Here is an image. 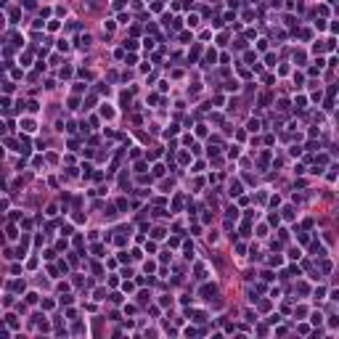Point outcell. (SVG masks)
Segmentation results:
<instances>
[{
	"label": "cell",
	"mask_w": 339,
	"mask_h": 339,
	"mask_svg": "<svg viewBox=\"0 0 339 339\" xmlns=\"http://www.w3.org/2000/svg\"><path fill=\"white\" fill-rule=\"evenodd\" d=\"M321 270H323V273H331V262H329V260H326V262H321Z\"/></svg>",
	"instance_id": "cell-31"
},
{
	"label": "cell",
	"mask_w": 339,
	"mask_h": 339,
	"mask_svg": "<svg viewBox=\"0 0 339 339\" xmlns=\"http://www.w3.org/2000/svg\"><path fill=\"white\" fill-rule=\"evenodd\" d=\"M101 117H103V119H114V109L109 106V103H103V106H101Z\"/></svg>",
	"instance_id": "cell-2"
},
{
	"label": "cell",
	"mask_w": 339,
	"mask_h": 339,
	"mask_svg": "<svg viewBox=\"0 0 339 339\" xmlns=\"http://www.w3.org/2000/svg\"><path fill=\"white\" fill-rule=\"evenodd\" d=\"M8 326H11V329H16V326H19V321H16V315H8Z\"/></svg>",
	"instance_id": "cell-33"
},
{
	"label": "cell",
	"mask_w": 339,
	"mask_h": 339,
	"mask_svg": "<svg viewBox=\"0 0 339 339\" xmlns=\"http://www.w3.org/2000/svg\"><path fill=\"white\" fill-rule=\"evenodd\" d=\"M154 268H156V262H146V265H143V270H146V273H151Z\"/></svg>",
	"instance_id": "cell-49"
},
{
	"label": "cell",
	"mask_w": 339,
	"mask_h": 339,
	"mask_svg": "<svg viewBox=\"0 0 339 339\" xmlns=\"http://www.w3.org/2000/svg\"><path fill=\"white\" fill-rule=\"evenodd\" d=\"M228 193H231V196H239V193H241V183H239V180L231 183V191H228Z\"/></svg>",
	"instance_id": "cell-4"
},
{
	"label": "cell",
	"mask_w": 339,
	"mask_h": 339,
	"mask_svg": "<svg viewBox=\"0 0 339 339\" xmlns=\"http://www.w3.org/2000/svg\"><path fill=\"white\" fill-rule=\"evenodd\" d=\"M196 59H199V48H193L191 53H188V61H196Z\"/></svg>",
	"instance_id": "cell-27"
},
{
	"label": "cell",
	"mask_w": 339,
	"mask_h": 339,
	"mask_svg": "<svg viewBox=\"0 0 339 339\" xmlns=\"http://www.w3.org/2000/svg\"><path fill=\"white\" fill-rule=\"evenodd\" d=\"M93 297H95V299H106V292H103V289H95Z\"/></svg>",
	"instance_id": "cell-35"
},
{
	"label": "cell",
	"mask_w": 339,
	"mask_h": 339,
	"mask_svg": "<svg viewBox=\"0 0 339 339\" xmlns=\"http://www.w3.org/2000/svg\"><path fill=\"white\" fill-rule=\"evenodd\" d=\"M8 19H11V21L16 24V21L21 19V11H19V8H11V14H8Z\"/></svg>",
	"instance_id": "cell-7"
},
{
	"label": "cell",
	"mask_w": 339,
	"mask_h": 339,
	"mask_svg": "<svg viewBox=\"0 0 339 339\" xmlns=\"http://www.w3.org/2000/svg\"><path fill=\"white\" fill-rule=\"evenodd\" d=\"M90 42H93V40H90V34H82V37H80V48H82V50H85Z\"/></svg>",
	"instance_id": "cell-9"
},
{
	"label": "cell",
	"mask_w": 339,
	"mask_h": 339,
	"mask_svg": "<svg viewBox=\"0 0 339 339\" xmlns=\"http://www.w3.org/2000/svg\"><path fill=\"white\" fill-rule=\"evenodd\" d=\"M323 109H326V111H331V109H334V98H326V103H323Z\"/></svg>",
	"instance_id": "cell-34"
},
{
	"label": "cell",
	"mask_w": 339,
	"mask_h": 339,
	"mask_svg": "<svg viewBox=\"0 0 339 339\" xmlns=\"http://www.w3.org/2000/svg\"><path fill=\"white\" fill-rule=\"evenodd\" d=\"M151 175H154V178H162V175H164V167H162V164H154V167H151Z\"/></svg>",
	"instance_id": "cell-5"
},
{
	"label": "cell",
	"mask_w": 339,
	"mask_h": 339,
	"mask_svg": "<svg viewBox=\"0 0 339 339\" xmlns=\"http://www.w3.org/2000/svg\"><path fill=\"white\" fill-rule=\"evenodd\" d=\"M188 162H191V156H188L186 151H180V164H188Z\"/></svg>",
	"instance_id": "cell-25"
},
{
	"label": "cell",
	"mask_w": 339,
	"mask_h": 339,
	"mask_svg": "<svg viewBox=\"0 0 339 339\" xmlns=\"http://www.w3.org/2000/svg\"><path fill=\"white\" fill-rule=\"evenodd\" d=\"M111 6H114V8H117V11H122V8H125V6H127V0H111Z\"/></svg>",
	"instance_id": "cell-18"
},
{
	"label": "cell",
	"mask_w": 339,
	"mask_h": 339,
	"mask_svg": "<svg viewBox=\"0 0 339 339\" xmlns=\"http://www.w3.org/2000/svg\"><path fill=\"white\" fill-rule=\"evenodd\" d=\"M48 29H50V32H56V29H59V21L50 19V21H48Z\"/></svg>",
	"instance_id": "cell-26"
},
{
	"label": "cell",
	"mask_w": 339,
	"mask_h": 339,
	"mask_svg": "<svg viewBox=\"0 0 339 339\" xmlns=\"http://www.w3.org/2000/svg\"><path fill=\"white\" fill-rule=\"evenodd\" d=\"M225 212H228V220H236V217H239V209H236V207H228Z\"/></svg>",
	"instance_id": "cell-13"
},
{
	"label": "cell",
	"mask_w": 339,
	"mask_h": 339,
	"mask_svg": "<svg viewBox=\"0 0 339 339\" xmlns=\"http://www.w3.org/2000/svg\"><path fill=\"white\" fill-rule=\"evenodd\" d=\"M125 48H127V50H135V48H138V42H135V40H125Z\"/></svg>",
	"instance_id": "cell-22"
},
{
	"label": "cell",
	"mask_w": 339,
	"mask_h": 339,
	"mask_svg": "<svg viewBox=\"0 0 339 339\" xmlns=\"http://www.w3.org/2000/svg\"><path fill=\"white\" fill-rule=\"evenodd\" d=\"M21 127H24V133H34V130H37V125H34L32 119H24V122H21Z\"/></svg>",
	"instance_id": "cell-3"
},
{
	"label": "cell",
	"mask_w": 339,
	"mask_h": 339,
	"mask_svg": "<svg viewBox=\"0 0 339 339\" xmlns=\"http://www.w3.org/2000/svg\"><path fill=\"white\" fill-rule=\"evenodd\" d=\"M268 262H270V265H276V268H278L281 262H284V257H281V254H273V257L268 260Z\"/></svg>",
	"instance_id": "cell-14"
},
{
	"label": "cell",
	"mask_w": 339,
	"mask_h": 339,
	"mask_svg": "<svg viewBox=\"0 0 339 339\" xmlns=\"http://www.w3.org/2000/svg\"><path fill=\"white\" fill-rule=\"evenodd\" d=\"M201 294H204V297H209V294H215V284H212V286H209V284H204V286H201Z\"/></svg>",
	"instance_id": "cell-10"
},
{
	"label": "cell",
	"mask_w": 339,
	"mask_h": 339,
	"mask_svg": "<svg viewBox=\"0 0 339 339\" xmlns=\"http://www.w3.org/2000/svg\"><path fill=\"white\" fill-rule=\"evenodd\" d=\"M93 254H95V257H103V246L95 244V246H93Z\"/></svg>",
	"instance_id": "cell-21"
},
{
	"label": "cell",
	"mask_w": 339,
	"mask_h": 339,
	"mask_svg": "<svg viewBox=\"0 0 339 339\" xmlns=\"http://www.w3.org/2000/svg\"><path fill=\"white\" fill-rule=\"evenodd\" d=\"M326 162H329V156H326V154H318V156H315V164H326Z\"/></svg>",
	"instance_id": "cell-20"
},
{
	"label": "cell",
	"mask_w": 339,
	"mask_h": 339,
	"mask_svg": "<svg viewBox=\"0 0 339 339\" xmlns=\"http://www.w3.org/2000/svg\"><path fill=\"white\" fill-rule=\"evenodd\" d=\"M27 109H29V111H37V109H40V103H37V101H29Z\"/></svg>",
	"instance_id": "cell-30"
},
{
	"label": "cell",
	"mask_w": 339,
	"mask_h": 339,
	"mask_svg": "<svg viewBox=\"0 0 339 339\" xmlns=\"http://www.w3.org/2000/svg\"><path fill=\"white\" fill-rule=\"evenodd\" d=\"M284 217L286 220H294V207H284Z\"/></svg>",
	"instance_id": "cell-17"
},
{
	"label": "cell",
	"mask_w": 339,
	"mask_h": 339,
	"mask_svg": "<svg viewBox=\"0 0 339 339\" xmlns=\"http://www.w3.org/2000/svg\"><path fill=\"white\" fill-rule=\"evenodd\" d=\"M196 334H199V331H196L193 326H188V329H186V337H196Z\"/></svg>",
	"instance_id": "cell-47"
},
{
	"label": "cell",
	"mask_w": 339,
	"mask_h": 339,
	"mask_svg": "<svg viewBox=\"0 0 339 339\" xmlns=\"http://www.w3.org/2000/svg\"><path fill=\"white\" fill-rule=\"evenodd\" d=\"M135 172H146V162H138L135 164Z\"/></svg>",
	"instance_id": "cell-39"
},
{
	"label": "cell",
	"mask_w": 339,
	"mask_h": 339,
	"mask_svg": "<svg viewBox=\"0 0 339 339\" xmlns=\"http://www.w3.org/2000/svg\"><path fill=\"white\" fill-rule=\"evenodd\" d=\"M215 61H217V53H215V50H209V53H207V59H204V67H209V64H215Z\"/></svg>",
	"instance_id": "cell-8"
},
{
	"label": "cell",
	"mask_w": 339,
	"mask_h": 339,
	"mask_svg": "<svg viewBox=\"0 0 339 339\" xmlns=\"http://www.w3.org/2000/svg\"><path fill=\"white\" fill-rule=\"evenodd\" d=\"M80 106V98H69V109H77Z\"/></svg>",
	"instance_id": "cell-41"
},
{
	"label": "cell",
	"mask_w": 339,
	"mask_h": 339,
	"mask_svg": "<svg viewBox=\"0 0 339 339\" xmlns=\"http://www.w3.org/2000/svg\"><path fill=\"white\" fill-rule=\"evenodd\" d=\"M289 154H292V156H302V148H299V146H292V148H289Z\"/></svg>",
	"instance_id": "cell-23"
},
{
	"label": "cell",
	"mask_w": 339,
	"mask_h": 339,
	"mask_svg": "<svg viewBox=\"0 0 339 339\" xmlns=\"http://www.w3.org/2000/svg\"><path fill=\"white\" fill-rule=\"evenodd\" d=\"M246 61H249V64H254V61H257V53H254V50H246Z\"/></svg>",
	"instance_id": "cell-19"
},
{
	"label": "cell",
	"mask_w": 339,
	"mask_h": 339,
	"mask_svg": "<svg viewBox=\"0 0 339 339\" xmlns=\"http://www.w3.org/2000/svg\"><path fill=\"white\" fill-rule=\"evenodd\" d=\"M265 61L270 64V67H276V53H268V56H265Z\"/></svg>",
	"instance_id": "cell-36"
},
{
	"label": "cell",
	"mask_w": 339,
	"mask_h": 339,
	"mask_svg": "<svg viewBox=\"0 0 339 339\" xmlns=\"http://www.w3.org/2000/svg\"><path fill=\"white\" fill-rule=\"evenodd\" d=\"M188 315H191V321H196V323H204V321H207V313L204 310H188Z\"/></svg>",
	"instance_id": "cell-1"
},
{
	"label": "cell",
	"mask_w": 339,
	"mask_h": 339,
	"mask_svg": "<svg viewBox=\"0 0 339 339\" xmlns=\"http://www.w3.org/2000/svg\"><path fill=\"white\" fill-rule=\"evenodd\" d=\"M289 257H292V260H299L302 254H299V249H292V252H289Z\"/></svg>",
	"instance_id": "cell-51"
},
{
	"label": "cell",
	"mask_w": 339,
	"mask_h": 339,
	"mask_svg": "<svg viewBox=\"0 0 339 339\" xmlns=\"http://www.w3.org/2000/svg\"><path fill=\"white\" fill-rule=\"evenodd\" d=\"M48 273H50V276L56 278V276H59V268H56V265H48Z\"/></svg>",
	"instance_id": "cell-46"
},
{
	"label": "cell",
	"mask_w": 339,
	"mask_h": 339,
	"mask_svg": "<svg viewBox=\"0 0 339 339\" xmlns=\"http://www.w3.org/2000/svg\"><path fill=\"white\" fill-rule=\"evenodd\" d=\"M151 236H154V239H164V236H167V231H164V228H154V233H151Z\"/></svg>",
	"instance_id": "cell-12"
},
{
	"label": "cell",
	"mask_w": 339,
	"mask_h": 339,
	"mask_svg": "<svg viewBox=\"0 0 339 339\" xmlns=\"http://www.w3.org/2000/svg\"><path fill=\"white\" fill-rule=\"evenodd\" d=\"M315 297H318V299L326 297V289H323V286H318V289H315Z\"/></svg>",
	"instance_id": "cell-37"
},
{
	"label": "cell",
	"mask_w": 339,
	"mask_h": 339,
	"mask_svg": "<svg viewBox=\"0 0 339 339\" xmlns=\"http://www.w3.org/2000/svg\"><path fill=\"white\" fill-rule=\"evenodd\" d=\"M178 130H180L178 125H170V130H164V138H170V135H178Z\"/></svg>",
	"instance_id": "cell-16"
},
{
	"label": "cell",
	"mask_w": 339,
	"mask_h": 339,
	"mask_svg": "<svg viewBox=\"0 0 339 339\" xmlns=\"http://www.w3.org/2000/svg\"><path fill=\"white\" fill-rule=\"evenodd\" d=\"M135 61H138V56H135V53H130V56L125 59V64H135Z\"/></svg>",
	"instance_id": "cell-48"
},
{
	"label": "cell",
	"mask_w": 339,
	"mask_h": 339,
	"mask_svg": "<svg viewBox=\"0 0 339 339\" xmlns=\"http://www.w3.org/2000/svg\"><path fill=\"white\" fill-rule=\"evenodd\" d=\"M14 87H16L14 82H6V85H3V90H6V93H14Z\"/></svg>",
	"instance_id": "cell-40"
},
{
	"label": "cell",
	"mask_w": 339,
	"mask_h": 339,
	"mask_svg": "<svg viewBox=\"0 0 339 339\" xmlns=\"http://www.w3.org/2000/svg\"><path fill=\"white\" fill-rule=\"evenodd\" d=\"M27 302H29V305H34V302H37V294L29 292V294H27Z\"/></svg>",
	"instance_id": "cell-38"
},
{
	"label": "cell",
	"mask_w": 339,
	"mask_h": 339,
	"mask_svg": "<svg viewBox=\"0 0 339 339\" xmlns=\"http://www.w3.org/2000/svg\"><path fill=\"white\" fill-rule=\"evenodd\" d=\"M196 135H207V125H199V127H196Z\"/></svg>",
	"instance_id": "cell-50"
},
{
	"label": "cell",
	"mask_w": 339,
	"mask_h": 339,
	"mask_svg": "<svg viewBox=\"0 0 339 339\" xmlns=\"http://www.w3.org/2000/svg\"><path fill=\"white\" fill-rule=\"evenodd\" d=\"M64 77H72V67H64V69H61V80H64Z\"/></svg>",
	"instance_id": "cell-28"
},
{
	"label": "cell",
	"mask_w": 339,
	"mask_h": 339,
	"mask_svg": "<svg viewBox=\"0 0 339 339\" xmlns=\"http://www.w3.org/2000/svg\"><path fill=\"white\" fill-rule=\"evenodd\" d=\"M310 323H313V326H321V323H323V315H321V313H313V315H310Z\"/></svg>",
	"instance_id": "cell-6"
},
{
	"label": "cell",
	"mask_w": 339,
	"mask_h": 339,
	"mask_svg": "<svg viewBox=\"0 0 339 339\" xmlns=\"http://www.w3.org/2000/svg\"><path fill=\"white\" fill-rule=\"evenodd\" d=\"M249 231H252V225H249V220H246L244 225H241V233H244V236H249Z\"/></svg>",
	"instance_id": "cell-32"
},
{
	"label": "cell",
	"mask_w": 339,
	"mask_h": 339,
	"mask_svg": "<svg viewBox=\"0 0 339 339\" xmlns=\"http://www.w3.org/2000/svg\"><path fill=\"white\" fill-rule=\"evenodd\" d=\"M59 50H64V53H67V50H69V42H67V40H61V42H59Z\"/></svg>",
	"instance_id": "cell-44"
},
{
	"label": "cell",
	"mask_w": 339,
	"mask_h": 339,
	"mask_svg": "<svg viewBox=\"0 0 339 339\" xmlns=\"http://www.w3.org/2000/svg\"><path fill=\"white\" fill-rule=\"evenodd\" d=\"M294 61H299V64H302V61H305V53H302V50H297V53H294Z\"/></svg>",
	"instance_id": "cell-45"
},
{
	"label": "cell",
	"mask_w": 339,
	"mask_h": 339,
	"mask_svg": "<svg viewBox=\"0 0 339 339\" xmlns=\"http://www.w3.org/2000/svg\"><path fill=\"white\" fill-rule=\"evenodd\" d=\"M196 24H199V16L191 14V16H188V27H196Z\"/></svg>",
	"instance_id": "cell-24"
},
{
	"label": "cell",
	"mask_w": 339,
	"mask_h": 339,
	"mask_svg": "<svg viewBox=\"0 0 339 339\" xmlns=\"http://www.w3.org/2000/svg\"><path fill=\"white\" fill-rule=\"evenodd\" d=\"M225 90L231 93V90H239V82H225Z\"/></svg>",
	"instance_id": "cell-29"
},
{
	"label": "cell",
	"mask_w": 339,
	"mask_h": 339,
	"mask_svg": "<svg viewBox=\"0 0 339 339\" xmlns=\"http://www.w3.org/2000/svg\"><path fill=\"white\" fill-rule=\"evenodd\" d=\"M268 220H270V225H278V223H281V217H278V215H270Z\"/></svg>",
	"instance_id": "cell-42"
},
{
	"label": "cell",
	"mask_w": 339,
	"mask_h": 339,
	"mask_svg": "<svg viewBox=\"0 0 339 339\" xmlns=\"http://www.w3.org/2000/svg\"><path fill=\"white\" fill-rule=\"evenodd\" d=\"M305 103H307V98H305V95H297V101H294V106H297V109H305Z\"/></svg>",
	"instance_id": "cell-15"
},
{
	"label": "cell",
	"mask_w": 339,
	"mask_h": 339,
	"mask_svg": "<svg viewBox=\"0 0 339 339\" xmlns=\"http://www.w3.org/2000/svg\"><path fill=\"white\" fill-rule=\"evenodd\" d=\"M246 127H249V133H257V130H260V119H249Z\"/></svg>",
	"instance_id": "cell-11"
},
{
	"label": "cell",
	"mask_w": 339,
	"mask_h": 339,
	"mask_svg": "<svg viewBox=\"0 0 339 339\" xmlns=\"http://www.w3.org/2000/svg\"><path fill=\"white\" fill-rule=\"evenodd\" d=\"M6 3H8V0H0V6H6Z\"/></svg>",
	"instance_id": "cell-53"
},
{
	"label": "cell",
	"mask_w": 339,
	"mask_h": 339,
	"mask_svg": "<svg viewBox=\"0 0 339 339\" xmlns=\"http://www.w3.org/2000/svg\"><path fill=\"white\" fill-rule=\"evenodd\" d=\"M14 289L16 292H24V281H14Z\"/></svg>",
	"instance_id": "cell-43"
},
{
	"label": "cell",
	"mask_w": 339,
	"mask_h": 339,
	"mask_svg": "<svg viewBox=\"0 0 339 339\" xmlns=\"http://www.w3.org/2000/svg\"><path fill=\"white\" fill-rule=\"evenodd\" d=\"M270 6H273V8H281L284 3H281V0H270Z\"/></svg>",
	"instance_id": "cell-52"
}]
</instances>
